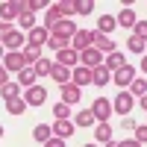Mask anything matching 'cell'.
Returning <instances> with one entry per match:
<instances>
[{
	"mask_svg": "<svg viewBox=\"0 0 147 147\" xmlns=\"http://www.w3.org/2000/svg\"><path fill=\"white\" fill-rule=\"evenodd\" d=\"M132 106H136V103H132V94L124 88V91H118V97L112 100V112H118V115H129Z\"/></svg>",
	"mask_w": 147,
	"mask_h": 147,
	"instance_id": "6da1fadb",
	"label": "cell"
},
{
	"mask_svg": "<svg viewBox=\"0 0 147 147\" xmlns=\"http://www.w3.org/2000/svg\"><path fill=\"white\" fill-rule=\"evenodd\" d=\"M132 80H136V71H132L129 65H124V68H118V71H115V80H112V82L118 85L121 91H124L127 85H132Z\"/></svg>",
	"mask_w": 147,
	"mask_h": 147,
	"instance_id": "7a4b0ae2",
	"label": "cell"
},
{
	"mask_svg": "<svg viewBox=\"0 0 147 147\" xmlns=\"http://www.w3.org/2000/svg\"><path fill=\"white\" fill-rule=\"evenodd\" d=\"M27 106H41L44 100H47V88L44 85H32V88H27Z\"/></svg>",
	"mask_w": 147,
	"mask_h": 147,
	"instance_id": "3957f363",
	"label": "cell"
},
{
	"mask_svg": "<svg viewBox=\"0 0 147 147\" xmlns=\"http://www.w3.org/2000/svg\"><path fill=\"white\" fill-rule=\"evenodd\" d=\"M88 47H94V32L77 30V35H74V50H88Z\"/></svg>",
	"mask_w": 147,
	"mask_h": 147,
	"instance_id": "277c9868",
	"label": "cell"
},
{
	"mask_svg": "<svg viewBox=\"0 0 147 147\" xmlns=\"http://www.w3.org/2000/svg\"><path fill=\"white\" fill-rule=\"evenodd\" d=\"M91 115H94V118H100V121H106L109 115H112V100H106V97H97L94 106H91Z\"/></svg>",
	"mask_w": 147,
	"mask_h": 147,
	"instance_id": "5b68a950",
	"label": "cell"
},
{
	"mask_svg": "<svg viewBox=\"0 0 147 147\" xmlns=\"http://www.w3.org/2000/svg\"><path fill=\"white\" fill-rule=\"evenodd\" d=\"M3 68L6 71H24L27 68V59H24V53H6V59H3Z\"/></svg>",
	"mask_w": 147,
	"mask_h": 147,
	"instance_id": "8992f818",
	"label": "cell"
},
{
	"mask_svg": "<svg viewBox=\"0 0 147 147\" xmlns=\"http://www.w3.org/2000/svg\"><path fill=\"white\" fill-rule=\"evenodd\" d=\"M21 9H27L24 0H15V3H0V18H3V21H12Z\"/></svg>",
	"mask_w": 147,
	"mask_h": 147,
	"instance_id": "52a82bcc",
	"label": "cell"
},
{
	"mask_svg": "<svg viewBox=\"0 0 147 147\" xmlns=\"http://www.w3.org/2000/svg\"><path fill=\"white\" fill-rule=\"evenodd\" d=\"M82 62H85V68H100V50L97 47H88V50H82Z\"/></svg>",
	"mask_w": 147,
	"mask_h": 147,
	"instance_id": "ba28073f",
	"label": "cell"
},
{
	"mask_svg": "<svg viewBox=\"0 0 147 147\" xmlns=\"http://www.w3.org/2000/svg\"><path fill=\"white\" fill-rule=\"evenodd\" d=\"M53 32H56V38H71V35H77V30H74L71 21H59L53 27Z\"/></svg>",
	"mask_w": 147,
	"mask_h": 147,
	"instance_id": "9c48e42d",
	"label": "cell"
},
{
	"mask_svg": "<svg viewBox=\"0 0 147 147\" xmlns=\"http://www.w3.org/2000/svg\"><path fill=\"white\" fill-rule=\"evenodd\" d=\"M71 80H74L77 88H80V85H88L91 82V68H77V71L71 74Z\"/></svg>",
	"mask_w": 147,
	"mask_h": 147,
	"instance_id": "30bf717a",
	"label": "cell"
},
{
	"mask_svg": "<svg viewBox=\"0 0 147 147\" xmlns=\"http://www.w3.org/2000/svg\"><path fill=\"white\" fill-rule=\"evenodd\" d=\"M35 80H38V77H35V68H24L18 74V85H24V88H32Z\"/></svg>",
	"mask_w": 147,
	"mask_h": 147,
	"instance_id": "8fae6325",
	"label": "cell"
},
{
	"mask_svg": "<svg viewBox=\"0 0 147 147\" xmlns=\"http://www.w3.org/2000/svg\"><path fill=\"white\" fill-rule=\"evenodd\" d=\"M62 100H65L68 106H74V103L80 100V88H77V85H71V82L62 85Z\"/></svg>",
	"mask_w": 147,
	"mask_h": 147,
	"instance_id": "7c38bea8",
	"label": "cell"
},
{
	"mask_svg": "<svg viewBox=\"0 0 147 147\" xmlns=\"http://www.w3.org/2000/svg\"><path fill=\"white\" fill-rule=\"evenodd\" d=\"M71 132H74V124H71V121H56V124H53V136H56V138H68Z\"/></svg>",
	"mask_w": 147,
	"mask_h": 147,
	"instance_id": "4fadbf2b",
	"label": "cell"
},
{
	"mask_svg": "<svg viewBox=\"0 0 147 147\" xmlns=\"http://www.w3.org/2000/svg\"><path fill=\"white\" fill-rule=\"evenodd\" d=\"M32 138H35V141H41V144H44V141H50V138H53V127L38 124V127L32 129Z\"/></svg>",
	"mask_w": 147,
	"mask_h": 147,
	"instance_id": "5bb4252c",
	"label": "cell"
},
{
	"mask_svg": "<svg viewBox=\"0 0 147 147\" xmlns=\"http://www.w3.org/2000/svg\"><path fill=\"white\" fill-rule=\"evenodd\" d=\"M50 74H53V80H56L59 85H68V82H71V71H68L65 65H53Z\"/></svg>",
	"mask_w": 147,
	"mask_h": 147,
	"instance_id": "9a60e30c",
	"label": "cell"
},
{
	"mask_svg": "<svg viewBox=\"0 0 147 147\" xmlns=\"http://www.w3.org/2000/svg\"><path fill=\"white\" fill-rule=\"evenodd\" d=\"M24 38H27V35H24V32H9L6 38H3V44L9 47L12 53H15V47H21V44H24Z\"/></svg>",
	"mask_w": 147,
	"mask_h": 147,
	"instance_id": "2e32d148",
	"label": "cell"
},
{
	"mask_svg": "<svg viewBox=\"0 0 147 147\" xmlns=\"http://www.w3.org/2000/svg\"><path fill=\"white\" fill-rule=\"evenodd\" d=\"M77 59H80V53L74 50V47H65V50L59 53V65H65V68H68V65H74V62H77Z\"/></svg>",
	"mask_w": 147,
	"mask_h": 147,
	"instance_id": "e0dca14e",
	"label": "cell"
},
{
	"mask_svg": "<svg viewBox=\"0 0 147 147\" xmlns=\"http://www.w3.org/2000/svg\"><path fill=\"white\" fill-rule=\"evenodd\" d=\"M47 41V32L41 30V27H35V30H30V47H41Z\"/></svg>",
	"mask_w": 147,
	"mask_h": 147,
	"instance_id": "ac0fdd59",
	"label": "cell"
},
{
	"mask_svg": "<svg viewBox=\"0 0 147 147\" xmlns=\"http://www.w3.org/2000/svg\"><path fill=\"white\" fill-rule=\"evenodd\" d=\"M91 82H94V85H106V82H109V68H103V65L94 68V71H91Z\"/></svg>",
	"mask_w": 147,
	"mask_h": 147,
	"instance_id": "d6986e66",
	"label": "cell"
},
{
	"mask_svg": "<svg viewBox=\"0 0 147 147\" xmlns=\"http://www.w3.org/2000/svg\"><path fill=\"white\" fill-rule=\"evenodd\" d=\"M94 138L109 144V141H112V127H106V124H97V127H94Z\"/></svg>",
	"mask_w": 147,
	"mask_h": 147,
	"instance_id": "ffe728a7",
	"label": "cell"
},
{
	"mask_svg": "<svg viewBox=\"0 0 147 147\" xmlns=\"http://www.w3.org/2000/svg\"><path fill=\"white\" fill-rule=\"evenodd\" d=\"M115 21L121 24V27H136V12H132V9H124Z\"/></svg>",
	"mask_w": 147,
	"mask_h": 147,
	"instance_id": "44dd1931",
	"label": "cell"
},
{
	"mask_svg": "<svg viewBox=\"0 0 147 147\" xmlns=\"http://www.w3.org/2000/svg\"><path fill=\"white\" fill-rule=\"evenodd\" d=\"M94 47H97V50H112L115 53V44H112L109 35H94Z\"/></svg>",
	"mask_w": 147,
	"mask_h": 147,
	"instance_id": "7402d4cb",
	"label": "cell"
},
{
	"mask_svg": "<svg viewBox=\"0 0 147 147\" xmlns=\"http://www.w3.org/2000/svg\"><path fill=\"white\" fill-rule=\"evenodd\" d=\"M50 71H53V62H50V59H38V62H35V77H47Z\"/></svg>",
	"mask_w": 147,
	"mask_h": 147,
	"instance_id": "603a6c76",
	"label": "cell"
},
{
	"mask_svg": "<svg viewBox=\"0 0 147 147\" xmlns=\"http://www.w3.org/2000/svg\"><path fill=\"white\" fill-rule=\"evenodd\" d=\"M0 91H3V97H6V100H18V91H21V85H18V82H6Z\"/></svg>",
	"mask_w": 147,
	"mask_h": 147,
	"instance_id": "cb8c5ba5",
	"label": "cell"
},
{
	"mask_svg": "<svg viewBox=\"0 0 147 147\" xmlns=\"http://www.w3.org/2000/svg\"><path fill=\"white\" fill-rule=\"evenodd\" d=\"M124 65H127V62H124V56H121L118 50H115L112 56L106 59V68H109V71H118V68H124Z\"/></svg>",
	"mask_w": 147,
	"mask_h": 147,
	"instance_id": "d4e9b609",
	"label": "cell"
},
{
	"mask_svg": "<svg viewBox=\"0 0 147 147\" xmlns=\"http://www.w3.org/2000/svg\"><path fill=\"white\" fill-rule=\"evenodd\" d=\"M129 94H132V97H144V94H147V82H144V80H132Z\"/></svg>",
	"mask_w": 147,
	"mask_h": 147,
	"instance_id": "484cf974",
	"label": "cell"
},
{
	"mask_svg": "<svg viewBox=\"0 0 147 147\" xmlns=\"http://www.w3.org/2000/svg\"><path fill=\"white\" fill-rule=\"evenodd\" d=\"M6 109H9L12 115H21L24 109H27V100H24V97H18V100H9V103H6Z\"/></svg>",
	"mask_w": 147,
	"mask_h": 147,
	"instance_id": "4316f807",
	"label": "cell"
},
{
	"mask_svg": "<svg viewBox=\"0 0 147 147\" xmlns=\"http://www.w3.org/2000/svg\"><path fill=\"white\" fill-rule=\"evenodd\" d=\"M115 24H118V21H115L112 15H100V32H112Z\"/></svg>",
	"mask_w": 147,
	"mask_h": 147,
	"instance_id": "83f0119b",
	"label": "cell"
},
{
	"mask_svg": "<svg viewBox=\"0 0 147 147\" xmlns=\"http://www.w3.org/2000/svg\"><path fill=\"white\" fill-rule=\"evenodd\" d=\"M91 124H94L91 109H88V112H80V115H77V127H91Z\"/></svg>",
	"mask_w": 147,
	"mask_h": 147,
	"instance_id": "f1b7e54d",
	"label": "cell"
},
{
	"mask_svg": "<svg viewBox=\"0 0 147 147\" xmlns=\"http://www.w3.org/2000/svg\"><path fill=\"white\" fill-rule=\"evenodd\" d=\"M56 9H59V15H74V12H77V3H71V0H62Z\"/></svg>",
	"mask_w": 147,
	"mask_h": 147,
	"instance_id": "f546056e",
	"label": "cell"
},
{
	"mask_svg": "<svg viewBox=\"0 0 147 147\" xmlns=\"http://www.w3.org/2000/svg\"><path fill=\"white\" fill-rule=\"evenodd\" d=\"M68 112H71V106H68V103H56V106H53V115H56L59 121H65Z\"/></svg>",
	"mask_w": 147,
	"mask_h": 147,
	"instance_id": "4dcf8cb0",
	"label": "cell"
},
{
	"mask_svg": "<svg viewBox=\"0 0 147 147\" xmlns=\"http://www.w3.org/2000/svg\"><path fill=\"white\" fill-rule=\"evenodd\" d=\"M21 27L24 30H35V18L30 15V12H21Z\"/></svg>",
	"mask_w": 147,
	"mask_h": 147,
	"instance_id": "1f68e13d",
	"label": "cell"
},
{
	"mask_svg": "<svg viewBox=\"0 0 147 147\" xmlns=\"http://www.w3.org/2000/svg\"><path fill=\"white\" fill-rule=\"evenodd\" d=\"M127 47H129L132 53H141V50H144V38H138V35H132V38H129V44H127Z\"/></svg>",
	"mask_w": 147,
	"mask_h": 147,
	"instance_id": "d6a6232c",
	"label": "cell"
},
{
	"mask_svg": "<svg viewBox=\"0 0 147 147\" xmlns=\"http://www.w3.org/2000/svg\"><path fill=\"white\" fill-rule=\"evenodd\" d=\"M91 9H94V3H91V0H80V3H77V12H80V15H88Z\"/></svg>",
	"mask_w": 147,
	"mask_h": 147,
	"instance_id": "836d02e7",
	"label": "cell"
},
{
	"mask_svg": "<svg viewBox=\"0 0 147 147\" xmlns=\"http://www.w3.org/2000/svg\"><path fill=\"white\" fill-rule=\"evenodd\" d=\"M136 35L147 41V21H136Z\"/></svg>",
	"mask_w": 147,
	"mask_h": 147,
	"instance_id": "e575fe53",
	"label": "cell"
},
{
	"mask_svg": "<svg viewBox=\"0 0 147 147\" xmlns=\"http://www.w3.org/2000/svg\"><path fill=\"white\" fill-rule=\"evenodd\" d=\"M24 59H27V62H38V47H27V53H24Z\"/></svg>",
	"mask_w": 147,
	"mask_h": 147,
	"instance_id": "d590c367",
	"label": "cell"
},
{
	"mask_svg": "<svg viewBox=\"0 0 147 147\" xmlns=\"http://www.w3.org/2000/svg\"><path fill=\"white\" fill-rule=\"evenodd\" d=\"M136 141H138V144L147 141V127H138V124H136Z\"/></svg>",
	"mask_w": 147,
	"mask_h": 147,
	"instance_id": "8d00e7d4",
	"label": "cell"
},
{
	"mask_svg": "<svg viewBox=\"0 0 147 147\" xmlns=\"http://www.w3.org/2000/svg\"><path fill=\"white\" fill-rule=\"evenodd\" d=\"M35 9H44V0H30V3H27V12L32 15Z\"/></svg>",
	"mask_w": 147,
	"mask_h": 147,
	"instance_id": "74e56055",
	"label": "cell"
},
{
	"mask_svg": "<svg viewBox=\"0 0 147 147\" xmlns=\"http://www.w3.org/2000/svg\"><path fill=\"white\" fill-rule=\"evenodd\" d=\"M47 41H50V47H56V50H65V38H56L53 35V38H47Z\"/></svg>",
	"mask_w": 147,
	"mask_h": 147,
	"instance_id": "f35d334b",
	"label": "cell"
},
{
	"mask_svg": "<svg viewBox=\"0 0 147 147\" xmlns=\"http://www.w3.org/2000/svg\"><path fill=\"white\" fill-rule=\"evenodd\" d=\"M44 147H65L62 138H50V141H44Z\"/></svg>",
	"mask_w": 147,
	"mask_h": 147,
	"instance_id": "ab89813d",
	"label": "cell"
},
{
	"mask_svg": "<svg viewBox=\"0 0 147 147\" xmlns=\"http://www.w3.org/2000/svg\"><path fill=\"white\" fill-rule=\"evenodd\" d=\"M118 147H141V144H138V141H136V138H127V141H121V144H118Z\"/></svg>",
	"mask_w": 147,
	"mask_h": 147,
	"instance_id": "60d3db41",
	"label": "cell"
},
{
	"mask_svg": "<svg viewBox=\"0 0 147 147\" xmlns=\"http://www.w3.org/2000/svg\"><path fill=\"white\" fill-rule=\"evenodd\" d=\"M6 82H9V80H6V68H3V65H0V88H3V85H6Z\"/></svg>",
	"mask_w": 147,
	"mask_h": 147,
	"instance_id": "b9f144b4",
	"label": "cell"
},
{
	"mask_svg": "<svg viewBox=\"0 0 147 147\" xmlns=\"http://www.w3.org/2000/svg\"><path fill=\"white\" fill-rule=\"evenodd\" d=\"M9 32H12V30L6 27V24H3V21H0V38H6V35H9Z\"/></svg>",
	"mask_w": 147,
	"mask_h": 147,
	"instance_id": "7bdbcfd3",
	"label": "cell"
},
{
	"mask_svg": "<svg viewBox=\"0 0 147 147\" xmlns=\"http://www.w3.org/2000/svg\"><path fill=\"white\" fill-rule=\"evenodd\" d=\"M138 103H141V109H147V94L141 97V100H138Z\"/></svg>",
	"mask_w": 147,
	"mask_h": 147,
	"instance_id": "ee69618b",
	"label": "cell"
},
{
	"mask_svg": "<svg viewBox=\"0 0 147 147\" xmlns=\"http://www.w3.org/2000/svg\"><path fill=\"white\" fill-rule=\"evenodd\" d=\"M141 71H144V74H147V56H144V59H141Z\"/></svg>",
	"mask_w": 147,
	"mask_h": 147,
	"instance_id": "f6af8a7d",
	"label": "cell"
},
{
	"mask_svg": "<svg viewBox=\"0 0 147 147\" xmlns=\"http://www.w3.org/2000/svg\"><path fill=\"white\" fill-rule=\"evenodd\" d=\"M0 59H6V53H3V44H0Z\"/></svg>",
	"mask_w": 147,
	"mask_h": 147,
	"instance_id": "bcb514c9",
	"label": "cell"
},
{
	"mask_svg": "<svg viewBox=\"0 0 147 147\" xmlns=\"http://www.w3.org/2000/svg\"><path fill=\"white\" fill-rule=\"evenodd\" d=\"M106 147H118V141H109V144H106Z\"/></svg>",
	"mask_w": 147,
	"mask_h": 147,
	"instance_id": "7dc6e473",
	"label": "cell"
},
{
	"mask_svg": "<svg viewBox=\"0 0 147 147\" xmlns=\"http://www.w3.org/2000/svg\"><path fill=\"white\" fill-rule=\"evenodd\" d=\"M0 138H3V127H0Z\"/></svg>",
	"mask_w": 147,
	"mask_h": 147,
	"instance_id": "c3c4849f",
	"label": "cell"
},
{
	"mask_svg": "<svg viewBox=\"0 0 147 147\" xmlns=\"http://www.w3.org/2000/svg\"><path fill=\"white\" fill-rule=\"evenodd\" d=\"M85 147H97V144H85Z\"/></svg>",
	"mask_w": 147,
	"mask_h": 147,
	"instance_id": "681fc988",
	"label": "cell"
}]
</instances>
